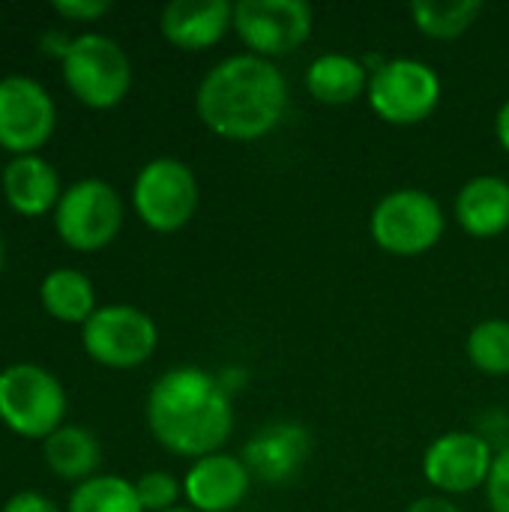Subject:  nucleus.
<instances>
[{
  "mask_svg": "<svg viewBox=\"0 0 509 512\" xmlns=\"http://www.w3.org/2000/svg\"><path fill=\"white\" fill-rule=\"evenodd\" d=\"M147 426L174 456L201 459L231 438L234 408L225 384L195 366H177L147 393Z\"/></svg>",
  "mask_w": 509,
  "mask_h": 512,
  "instance_id": "obj_2",
  "label": "nucleus"
},
{
  "mask_svg": "<svg viewBox=\"0 0 509 512\" xmlns=\"http://www.w3.org/2000/svg\"><path fill=\"white\" fill-rule=\"evenodd\" d=\"M444 228L447 219L441 204L423 189H396L384 195L369 216L372 240L399 258L429 252L444 237Z\"/></svg>",
  "mask_w": 509,
  "mask_h": 512,
  "instance_id": "obj_6",
  "label": "nucleus"
},
{
  "mask_svg": "<svg viewBox=\"0 0 509 512\" xmlns=\"http://www.w3.org/2000/svg\"><path fill=\"white\" fill-rule=\"evenodd\" d=\"M405 512H459V507H456L453 501L441 498V495H429V498L414 501Z\"/></svg>",
  "mask_w": 509,
  "mask_h": 512,
  "instance_id": "obj_28",
  "label": "nucleus"
},
{
  "mask_svg": "<svg viewBox=\"0 0 509 512\" xmlns=\"http://www.w3.org/2000/svg\"><path fill=\"white\" fill-rule=\"evenodd\" d=\"M456 219L465 234L492 240L509 228V183L498 174L468 180L456 195Z\"/></svg>",
  "mask_w": 509,
  "mask_h": 512,
  "instance_id": "obj_17",
  "label": "nucleus"
},
{
  "mask_svg": "<svg viewBox=\"0 0 509 512\" xmlns=\"http://www.w3.org/2000/svg\"><path fill=\"white\" fill-rule=\"evenodd\" d=\"M66 417L63 384L36 363H15L0 372V423L30 441L54 435Z\"/></svg>",
  "mask_w": 509,
  "mask_h": 512,
  "instance_id": "obj_3",
  "label": "nucleus"
},
{
  "mask_svg": "<svg viewBox=\"0 0 509 512\" xmlns=\"http://www.w3.org/2000/svg\"><path fill=\"white\" fill-rule=\"evenodd\" d=\"M369 66L351 54H321L306 69V90L324 105H351L369 90Z\"/></svg>",
  "mask_w": 509,
  "mask_h": 512,
  "instance_id": "obj_18",
  "label": "nucleus"
},
{
  "mask_svg": "<svg viewBox=\"0 0 509 512\" xmlns=\"http://www.w3.org/2000/svg\"><path fill=\"white\" fill-rule=\"evenodd\" d=\"M45 465L60 477V480H90L96 477V468L102 462V447L96 435L84 426H60L54 435L45 438Z\"/></svg>",
  "mask_w": 509,
  "mask_h": 512,
  "instance_id": "obj_19",
  "label": "nucleus"
},
{
  "mask_svg": "<svg viewBox=\"0 0 509 512\" xmlns=\"http://www.w3.org/2000/svg\"><path fill=\"white\" fill-rule=\"evenodd\" d=\"M252 474L240 456L210 453L192 462L183 477V498L198 512H231L249 495Z\"/></svg>",
  "mask_w": 509,
  "mask_h": 512,
  "instance_id": "obj_13",
  "label": "nucleus"
},
{
  "mask_svg": "<svg viewBox=\"0 0 509 512\" xmlns=\"http://www.w3.org/2000/svg\"><path fill=\"white\" fill-rule=\"evenodd\" d=\"M81 345L105 369H138L144 366L156 345L159 330L156 321L129 303H111L99 306L87 324L81 327Z\"/></svg>",
  "mask_w": 509,
  "mask_h": 512,
  "instance_id": "obj_8",
  "label": "nucleus"
},
{
  "mask_svg": "<svg viewBox=\"0 0 509 512\" xmlns=\"http://www.w3.org/2000/svg\"><path fill=\"white\" fill-rule=\"evenodd\" d=\"M468 360L483 375H509V321H480L468 333Z\"/></svg>",
  "mask_w": 509,
  "mask_h": 512,
  "instance_id": "obj_23",
  "label": "nucleus"
},
{
  "mask_svg": "<svg viewBox=\"0 0 509 512\" xmlns=\"http://www.w3.org/2000/svg\"><path fill=\"white\" fill-rule=\"evenodd\" d=\"M495 450L483 435L444 432L426 447L423 477L444 495H468L489 483Z\"/></svg>",
  "mask_w": 509,
  "mask_h": 512,
  "instance_id": "obj_12",
  "label": "nucleus"
},
{
  "mask_svg": "<svg viewBox=\"0 0 509 512\" xmlns=\"http://www.w3.org/2000/svg\"><path fill=\"white\" fill-rule=\"evenodd\" d=\"M120 228H123L120 192L99 177H84L66 186L54 207V231L75 252H99L111 246Z\"/></svg>",
  "mask_w": 509,
  "mask_h": 512,
  "instance_id": "obj_5",
  "label": "nucleus"
},
{
  "mask_svg": "<svg viewBox=\"0 0 509 512\" xmlns=\"http://www.w3.org/2000/svg\"><path fill=\"white\" fill-rule=\"evenodd\" d=\"M42 45H45V51H51V54H57L63 60L66 51H69V45H72V39H66L63 33H45L42 36Z\"/></svg>",
  "mask_w": 509,
  "mask_h": 512,
  "instance_id": "obj_30",
  "label": "nucleus"
},
{
  "mask_svg": "<svg viewBox=\"0 0 509 512\" xmlns=\"http://www.w3.org/2000/svg\"><path fill=\"white\" fill-rule=\"evenodd\" d=\"M132 207L150 231H180L198 210L195 171L174 156L150 159L132 183Z\"/></svg>",
  "mask_w": 509,
  "mask_h": 512,
  "instance_id": "obj_7",
  "label": "nucleus"
},
{
  "mask_svg": "<svg viewBox=\"0 0 509 512\" xmlns=\"http://www.w3.org/2000/svg\"><path fill=\"white\" fill-rule=\"evenodd\" d=\"M63 81L81 105L105 111L126 99L132 87V63L117 39L105 33H81L63 57Z\"/></svg>",
  "mask_w": 509,
  "mask_h": 512,
  "instance_id": "obj_4",
  "label": "nucleus"
},
{
  "mask_svg": "<svg viewBox=\"0 0 509 512\" xmlns=\"http://www.w3.org/2000/svg\"><path fill=\"white\" fill-rule=\"evenodd\" d=\"M234 27V6L225 0H171L159 15L162 36L180 51H204Z\"/></svg>",
  "mask_w": 509,
  "mask_h": 512,
  "instance_id": "obj_15",
  "label": "nucleus"
},
{
  "mask_svg": "<svg viewBox=\"0 0 509 512\" xmlns=\"http://www.w3.org/2000/svg\"><path fill=\"white\" fill-rule=\"evenodd\" d=\"M195 111L225 141H255L273 132L288 111L282 69L258 54H234L216 63L198 84Z\"/></svg>",
  "mask_w": 509,
  "mask_h": 512,
  "instance_id": "obj_1",
  "label": "nucleus"
},
{
  "mask_svg": "<svg viewBox=\"0 0 509 512\" xmlns=\"http://www.w3.org/2000/svg\"><path fill=\"white\" fill-rule=\"evenodd\" d=\"M39 300L45 312L54 321L63 324H87V318L96 312V291L87 273L72 270V267H57L51 270L42 285H39Z\"/></svg>",
  "mask_w": 509,
  "mask_h": 512,
  "instance_id": "obj_20",
  "label": "nucleus"
},
{
  "mask_svg": "<svg viewBox=\"0 0 509 512\" xmlns=\"http://www.w3.org/2000/svg\"><path fill=\"white\" fill-rule=\"evenodd\" d=\"M3 512H60V507L39 492H18L6 501Z\"/></svg>",
  "mask_w": 509,
  "mask_h": 512,
  "instance_id": "obj_27",
  "label": "nucleus"
},
{
  "mask_svg": "<svg viewBox=\"0 0 509 512\" xmlns=\"http://www.w3.org/2000/svg\"><path fill=\"white\" fill-rule=\"evenodd\" d=\"M51 9L66 21H96L111 12V0H54Z\"/></svg>",
  "mask_w": 509,
  "mask_h": 512,
  "instance_id": "obj_26",
  "label": "nucleus"
},
{
  "mask_svg": "<svg viewBox=\"0 0 509 512\" xmlns=\"http://www.w3.org/2000/svg\"><path fill=\"white\" fill-rule=\"evenodd\" d=\"M234 30L258 57L297 51L312 33V6L303 0H240L234 3Z\"/></svg>",
  "mask_w": 509,
  "mask_h": 512,
  "instance_id": "obj_10",
  "label": "nucleus"
},
{
  "mask_svg": "<svg viewBox=\"0 0 509 512\" xmlns=\"http://www.w3.org/2000/svg\"><path fill=\"white\" fill-rule=\"evenodd\" d=\"M495 135H498V144L509 153V99L498 108V117H495Z\"/></svg>",
  "mask_w": 509,
  "mask_h": 512,
  "instance_id": "obj_29",
  "label": "nucleus"
},
{
  "mask_svg": "<svg viewBox=\"0 0 509 512\" xmlns=\"http://www.w3.org/2000/svg\"><path fill=\"white\" fill-rule=\"evenodd\" d=\"M57 108L51 93L30 75L0 78V147L12 156L39 153L51 138Z\"/></svg>",
  "mask_w": 509,
  "mask_h": 512,
  "instance_id": "obj_11",
  "label": "nucleus"
},
{
  "mask_svg": "<svg viewBox=\"0 0 509 512\" xmlns=\"http://www.w3.org/2000/svg\"><path fill=\"white\" fill-rule=\"evenodd\" d=\"M483 15L480 0H417L411 3V18L417 30L429 39H456L471 30Z\"/></svg>",
  "mask_w": 509,
  "mask_h": 512,
  "instance_id": "obj_21",
  "label": "nucleus"
},
{
  "mask_svg": "<svg viewBox=\"0 0 509 512\" xmlns=\"http://www.w3.org/2000/svg\"><path fill=\"white\" fill-rule=\"evenodd\" d=\"M60 195H63L60 174L39 153L12 156L9 165L3 168V198L18 216L33 219V216L48 213V210L54 213Z\"/></svg>",
  "mask_w": 509,
  "mask_h": 512,
  "instance_id": "obj_16",
  "label": "nucleus"
},
{
  "mask_svg": "<svg viewBox=\"0 0 509 512\" xmlns=\"http://www.w3.org/2000/svg\"><path fill=\"white\" fill-rule=\"evenodd\" d=\"M66 512H144V507L135 483L117 474H96L72 489Z\"/></svg>",
  "mask_w": 509,
  "mask_h": 512,
  "instance_id": "obj_22",
  "label": "nucleus"
},
{
  "mask_svg": "<svg viewBox=\"0 0 509 512\" xmlns=\"http://www.w3.org/2000/svg\"><path fill=\"white\" fill-rule=\"evenodd\" d=\"M3 264H6V243H3V234H0V273H3Z\"/></svg>",
  "mask_w": 509,
  "mask_h": 512,
  "instance_id": "obj_31",
  "label": "nucleus"
},
{
  "mask_svg": "<svg viewBox=\"0 0 509 512\" xmlns=\"http://www.w3.org/2000/svg\"><path fill=\"white\" fill-rule=\"evenodd\" d=\"M486 498L492 512H509V447L495 453L489 483H486Z\"/></svg>",
  "mask_w": 509,
  "mask_h": 512,
  "instance_id": "obj_25",
  "label": "nucleus"
},
{
  "mask_svg": "<svg viewBox=\"0 0 509 512\" xmlns=\"http://www.w3.org/2000/svg\"><path fill=\"white\" fill-rule=\"evenodd\" d=\"M369 105L372 111L393 126L423 123L441 102L438 72L414 57L384 60L369 78Z\"/></svg>",
  "mask_w": 509,
  "mask_h": 512,
  "instance_id": "obj_9",
  "label": "nucleus"
},
{
  "mask_svg": "<svg viewBox=\"0 0 509 512\" xmlns=\"http://www.w3.org/2000/svg\"><path fill=\"white\" fill-rule=\"evenodd\" d=\"M135 492L144 512H168L177 507L183 495V483L168 471H147L135 480Z\"/></svg>",
  "mask_w": 509,
  "mask_h": 512,
  "instance_id": "obj_24",
  "label": "nucleus"
},
{
  "mask_svg": "<svg viewBox=\"0 0 509 512\" xmlns=\"http://www.w3.org/2000/svg\"><path fill=\"white\" fill-rule=\"evenodd\" d=\"M168 512H198V510H192V507H174V510H168Z\"/></svg>",
  "mask_w": 509,
  "mask_h": 512,
  "instance_id": "obj_32",
  "label": "nucleus"
},
{
  "mask_svg": "<svg viewBox=\"0 0 509 512\" xmlns=\"http://www.w3.org/2000/svg\"><path fill=\"white\" fill-rule=\"evenodd\" d=\"M312 453V435L300 423H273L258 429L243 447V465L252 477L282 486L300 474Z\"/></svg>",
  "mask_w": 509,
  "mask_h": 512,
  "instance_id": "obj_14",
  "label": "nucleus"
}]
</instances>
